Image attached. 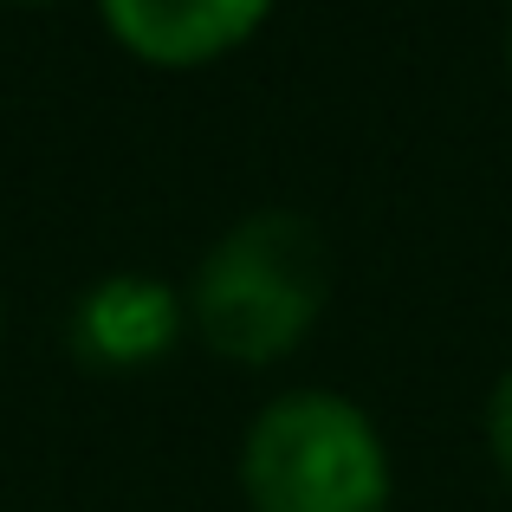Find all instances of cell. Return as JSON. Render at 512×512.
Listing matches in <instances>:
<instances>
[{"mask_svg":"<svg viewBox=\"0 0 512 512\" xmlns=\"http://www.w3.org/2000/svg\"><path fill=\"white\" fill-rule=\"evenodd\" d=\"M331 292V247L312 214L260 208L234 221L195 273V331L227 363H279L305 344Z\"/></svg>","mask_w":512,"mask_h":512,"instance_id":"6da1fadb","label":"cell"},{"mask_svg":"<svg viewBox=\"0 0 512 512\" xmlns=\"http://www.w3.org/2000/svg\"><path fill=\"white\" fill-rule=\"evenodd\" d=\"M240 493L253 512H389V454L357 402L292 389L247 428Z\"/></svg>","mask_w":512,"mask_h":512,"instance_id":"7a4b0ae2","label":"cell"},{"mask_svg":"<svg viewBox=\"0 0 512 512\" xmlns=\"http://www.w3.org/2000/svg\"><path fill=\"white\" fill-rule=\"evenodd\" d=\"M182 331V305H175L169 286L137 273H117L104 286H91L72 312V357L85 370H143L175 344Z\"/></svg>","mask_w":512,"mask_h":512,"instance_id":"3957f363","label":"cell"},{"mask_svg":"<svg viewBox=\"0 0 512 512\" xmlns=\"http://www.w3.org/2000/svg\"><path fill=\"white\" fill-rule=\"evenodd\" d=\"M273 0H104V20L150 65H208L266 20Z\"/></svg>","mask_w":512,"mask_h":512,"instance_id":"277c9868","label":"cell"},{"mask_svg":"<svg viewBox=\"0 0 512 512\" xmlns=\"http://www.w3.org/2000/svg\"><path fill=\"white\" fill-rule=\"evenodd\" d=\"M487 448H493V461H500V474L512 480V370L487 396Z\"/></svg>","mask_w":512,"mask_h":512,"instance_id":"5b68a950","label":"cell"}]
</instances>
